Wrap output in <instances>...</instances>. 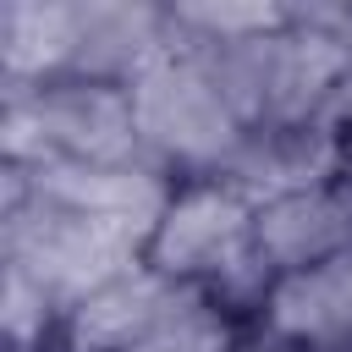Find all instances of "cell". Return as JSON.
I'll list each match as a JSON object with an SVG mask.
<instances>
[{
	"label": "cell",
	"mask_w": 352,
	"mask_h": 352,
	"mask_svg": "<svg viewBox=\"0 0 352 352\" xmlns=\"http://www.w3.org/2000/svg\"><path fill=\"white\" fill-rule=\"evenodd\" d=\"M132 116H138V138L148 160L165 165L176 182L220 176L248 143L242 116L209 77L204 55H192L176 38V28H170V50L132 82Z\"/></svg>",
	"instance_id": "obj_1"
},
{
	"label": "cell",
	"mask_w": 352,
	"mask_h": 352,
	"mask_svg": "<svg viewBox=\"0 0 352 352\" xmlns=\"http://www.w3.org/2000/svg\"><path fill=\"white\" fill-rule=\"evenodd\" d=\"M253 214L258 209L220 176L176 182L165 214L154 220L143 264H154L182 286H209L242 248H253Z\"/></svg>",
	"instance_id": "obj_2"
},
{
	"label": "cell",
	"mask_w": 352,
	"mask_h": 352,
	"mask_svg": "<svg viewBox=\"0 0 352 352\" xmlns=\"http://www.w3.org/2000/svg\"><path fill=\"white\" fill-rule=\"evenodd\" d=\"M258 330L292 352H352V248L280 275L258 308Z\"/></svg>",
	"instance_id": "obj_3"
},
{
	"label": "cell",
	"mask_w": 352,
	"mask_h": 352,
	"mask_svg": "<svg viewBox=\"0 0 352 352\" xmlns=\"http://www.w3.org/2000/svg\"><path fill=\"white\" fill-rule=\"evenodd\" d=\"M253 242L280 275L314 270V264L346 253L352 248V198H346V187L324 182V187H302V192L258 204Z\"/></svg>",
	"instance_id": "obj_4"
},
{
	"label": "cell",
	"mask_w": 352,
	"mask_h": 352,
	"mask_svg": "<svg viewBox=\"0 0 352 352\" xmlns=\"http://www.w3.org/2000/svg\"><path fill=\"white\" fill-rule=\"evenodd\" d=\"M341 187H346V198H352V165H346V170H341Z\"/></svg>",
	"instance_id": "obj_5"
}]
</instances>
